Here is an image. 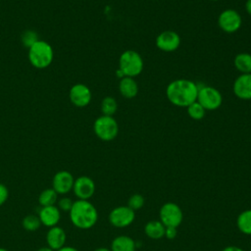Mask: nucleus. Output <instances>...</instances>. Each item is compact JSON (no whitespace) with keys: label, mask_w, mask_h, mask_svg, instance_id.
<instances>
[{"label":"nucleus","mask_w":251,"mask_h":251,"mask_svg":"<svg viewBox=\"0 0 251 251\" xmlns=\"http://www.w3.org/2000/svg\"><path fill=\"white\" fill-rule=\"evenodd\" d=\"M135 219V212L126 206H118L109 214L110 224L118 228H123L130 226Z\"/></svg>","instance_id":"6e6552de"},{"label":"nucleus","mask_w":251,"mask_h":251,"mask_svg":"<svg viewBox=\"0 0 251 251\" xmlns=\"http://www.w3.org/2000/svg\"><path fill=\"white\" fill-rule=\"evenodd\" d=\"M245 10L246 12L251 15V0H247L245 3Z\"/></svg>","instance_id":"473e14b6"},{"label":"nucleus","mask_w":251,"mask_h":251,"mask_svg":"<svg viewBox=\"0 0 251 251\" xmlns=\"http://www.w3.org/2000/svg\"><path fill=\"white\" fill-rule=\"evenodd\" d=\"M21 40H22V43L24 46H25L26 48H29L35 42H37L39 40V38H38V34L36 31H34L32 29H27L23 32V34L21 36Z\"/></svg>","instance_id":"a878e982"},{"label":"nucleus","mask_w":251,"mask_h":251,"mask_svg":"<svg viewBox=\"0 0 251 251\" xmlns=\"http://www.w3.org/2000/svg\"><path fill=\"white\" fill-rule=\"evenodd\" d=\"M36 251H55V250H53V249L50 248L49 246H43V247L38 248Z\"/></svg>","instance_id":"72a5a7b5"},{"label":"nucleus","mask_w":251,"mask_h":251,"mask_svg":"<svg viewBox=\"0 0 251 251\" xmlns=\"http://www.w3.org/2000/svg\"><path fill=\"white\" fill-rule=\"evenodd\" d=\"M66 240H67L66 231L61 226H55L49 227L46 233L47 246L57 251L58 249L65 246Z\"/></svg>","instance_id":"dca6fc26"},{"label":"nucleus","mask_w":251,"mask_h":251,"mask_svg":"<svg viewBox=\"0 0 251 251\" xmlns=\"http://www.w3.org/2000/svg\"><path fill=\"white\" fill-rule=\"evenodd\" d=\"M0 251H9L8 249H6V248H3V247H0Z\"/></svg>","instance_id":"e433bc0d"},{"label":"nucleus","mask_w":251,"mask_h":251,"mask_svg":"<svg viewBox=\"0 0 251 251\" xmlns=\"http://www.w3.org/2000/svg\"><path fill=\"white\" fill-rule=\"evenodd\" d=\"M93 130L99 139L103 141H111L117 137L119 126L112 116L102 115L95 120Z\"/></svg>","instance_id":"39448f33"},{"label":"nucleus","mask_w":251,"mask_h":251,"mask_svg":"<svg viewBox=\"0 0 251 251\" xmlns=\"http://www.w3.org/2000/svg\"><path fill=\"white\" fill-rule=\"evenodd\" d=\"M70 100L71 102L79 108L87 106L91 101V91L83 83H76L70 89Z\"/></svg>","instance_id":"ddd939ff"},{"label":"nucleus","mask_w":251,"mask_h":251,"mask_svg":"<svg viewBox=\"0 0 251 251\" xmlns=\"http://www.w3.org/2000/svg\"><path fill=\"white\" fill-rule=\"evenodd\" d=\"M197 102H199L205 110L213 111L218 109L223 102L221 92L213 86H203L198 89Z\"/></svg>","instance_id":"0eeeda50"},{"label":"nucleus","mask_w":251,"mask_h":251,"mask_svg":"<svg viewBox=\"0 0 251 251\" xmlns=\"http://www.w3.org/2000/svg\"><path fill=\"white\" fill-rule=\"evenodd\" d=\"M177 234L176 227L174 226H166L165 228V237L168 239H174Z\"/></svg>","instance_id":"c756f323"},{"label":"nucleus","mask_w":251,"mask_h":251,"mask_svg":"<svg viewBox=\"0 0 251 251\" xmlns=\"http://www.w3.org/2000/svg\"><path fill=\"white\" fill-rule=\"evenodd\" d=\"M211 1H219V0H211Z\"/></svg>","instance_id":"4c0bfd02"},{"label":"nucleus","mask_w":251,"mask_h":251,"mask_svg":"<svg viewBox=\"0 0 251 251\" xmlns=\"http://www.w3.org/2000/svg\"><path fill=\"white\" fill-rule=\"evenodd\" d=\"M119 91L125 98H134L138 93V85L133 77L124 76L119 82Z\"/></svg>","instance_id":"f3484780"},{"label":"nucleus","mask_w":251,"mask_h":251,"mask_svg":"<svg viewBox=\"0 0 251 251\" xmlns=\"http://www.w3.org/2000/svg\"><path fill=\"white\" fill-rule=\"evenodd\" d=\"M187 108V114H188V116L191 118V119H193V120H196V121H198V120H202L203 118H204V116H205V112H206V110L203 108V106L199 103V102H197V101H195V102H193L192 104H190L188 107H186Z\"/></svg>","instance_id":"393cba45"},{"label":"nucleus","mask_w":251,"mask_h":251,"mask_svg":"<svg viewBox=\"0 0 251 251\" xmlns=\"http://www.w3.org/2000/svg\"><path fill=\"white\" fill-rule=\"evenodd\" d=\"M73 204H74V201L71 198L66 197V196L61 197L57 201V207L59 208V210L61 212H66V213L70 212V210L72 209Z\"/></svg>","instance_id":"cd10ccee"},{"label":"nucleus","mask_w":251,"mask_h":251,"mask_svg":"<svg viewBox=\"0 0 251 251\" xmlns=\"http://www.w3.org/2000/svg\"><path fill=\"white\" fill-rule=\"evenodd\" d=\"M22 226L27 231H35L40 227L41 223L37 215H27L23 219Z\"/></svg>","instance_id":"b1692460"},{"label":"nucleus","mask_w":251,"mask_h":251,"mask_svg":"<svg viewBox=\"0 0 251 251\" xmlns=\"http://www.w3.org/2000/svg\"><path fill=\"white\" fill-rule=\"evenodd\" d=\"M166 226L160 221H149L144 226V232L151 239H160L165 236Z\"/></svg>","instance_id":"6ab92c4d"},{"label":"nucleus","mask_w":251,"mask_h":251,"mask_svg":"<svg viewBox=\"0 0 251 251\" xmlns=\"http://www.w3.org/2000/svg\"><path fill=\"white\" fill-rule=\"evenodd\" d=\"M116 74H117V75H118L120 78H123V77L125 76V75H124V74H123V72H122L120 69H118V70H117Z\"/></svg>","instance_id":"f704fd0d"},{"label":"nucleus","mask_w":251,"mask_h":251,"mask_svg":"<svg viewBox=\"0 0 251 251\" xmlns=\"http://www.w3.org/2000/svg\"><path fill=\"white\" fill-rule=\"evenodd\" d=\"M234 67L241 74H251V54L239 53L234 57Z\"/></svg>","instance_id":"412c9836"},{"label":"nucleus","mask_w":251,"mask_h":251,"mask_svg":"<svg viewBox=\"0 0 251 251\" xmlns=\"http://www.w3.org/2000/svg\"><path fill=\"white\" fill-rule=\"evenodd\" d=\"M75 178L69 171H59L52 178V188L58 195H65L73 190Z\"/></svg>","instance_id":"9b49d317"},{"label":"nucleus","mask_w":251,"mask_h":251,"mask_svg":"<svg viewBox=\"0 0 251 251\" xmlns=\"http://www.w3.org/2000/svg\"><path fill=\"white\" fill-rule=\"evenodd\" d=\"M144 202H145L144 197L141 194H139V193H135V194H132L128 198L127 206L135 212L136 210H139V209H141L143 207Z\"/></svg>","instance_id":"bb28decb"},{"label":"nucleus","mask_w":251,"mask_h":251,"mask_svg":"<svg viewBox=\"0 0 251 251\" xmlns=\"http://www.w3.org/2000/svg\"><path fill=\"white\" fill-rule=\"evenodd\" d=\"M118 103L115 98L106 96L101 102V112L104 116H112L117 112Z\"/></svg>","instance_id":"5701e85b"},{"label":"nucleus","mask_w":251,"mask_h":251,"mask_svg":"<svg viewBox=\"0 0 251 251\" xmlns=\"http://www.w3.org/2000/svg\"><path fill=\"white\" fill-rule=\"evenodd\" d=\"M198 85L189 79L178 78L169 83L166 89L168 100L177 107H188L197 100Z\"/></svg>","instance_id":"f257e3e1"},{"label":"nucleus","mask_w":251,"mask_h":251,"mask_svg":"<svg viewBox=\"0 0 251 251\" xmlns=\"http://www.w3.org/2000/svg\"><path fill=\"white\" fill-rule=\"evenodd\" d=\"M136 242L127 235H119L111 243V251H135Z\"/></svg>","instance_id":"a211bd4d"},{"label":"nucleus","mask_w":251,"mask_h":251,"mask_svg":"<svg viewBox=\"0 0 251 251\" xmlns=\"http://www.w3.org/2000/svg\"><path fill=\"white\" fill-rule=\"evenodd\" d=\"M222 251H245V250H243L242 248L237 247V246H226Z\"/></svg>","instance_id":"7c9ffc66"},{"label":"nucleus","mask_w":251,"mask_h":251,"mask_svg":"<svg viewBox=\"0 0 251 251\" xmlns=\"http://www.w3.org/2000/svg\"><path fill=\"white\" fill-rule=\"evenodd\" d=\"M119 69L125 76H137L143 70V60L136 51L126 50L120 56Z\"/></svg>","instance_id":"20e7f679"},{"label":"nucleus","mask_w":251,"mask_h":251,"mask_svg":"<svg viewBox=\"0 0 251 251\" xmlns=\"http://www.w3.org/2000/svg\"><path fill=\"white\" fill-rule=\"evenodd\" d=\"M69 215L72 224L79 229H89L98 221L97 209L89 200L77 199L74 201Z\"/></svg>","instance_id":"f03ea898"},{"label":"nucleus","mask_w":251,"mask_h":251,"mask_svg":"<svg viewBox=\"0 0 251 251\" xmlns=\"http://www.w3.org/2000/svg\"><path fill=\"white\" fill-rule=\"evenodd\" d=\"M73 192L77 199L89 200L95 192L94 180L87 176H80L75 178Z\"/></svg>","instance_id":"9d476101"},{"label":"nucleus","mask_w":251,"mask_h":251,"mask_svg":"<svg viewBox=\"0 0 251 251\" xmlns=\"http://www.w3.org/2000/svg\"><path fill=\"white\" fill-rule=\"evenodd\" d=\"M28 60L36 69H45L50 66L54 58V52L49 43L38 40L28 48Z\"/></svg>","instance_id":"7ed1b4c3"},{"label":"nucleus","mask_w":251,"mask_h":251,"mask_svg":"<svg viewBox=\"0 0 251 251\" xmlns=\"http://www.w3.org/2000/svg\"><path fill=\"white\" fill-rule=\"evenodd\" d=\"M180 44L179 35L173 30H165L156 37V46L164 52L176 51Z\"/></svg>","instance_id":"f8f14e48"},{"label":"nucleus","mask_w":251,"mask_h":251,"mask_svg":"<svg viewBox=\"0 0 251 251\" xmlns=\"http://www.w3.org/2000/svg\"><path fill=\"white\" fill-rule=\"evenodd\" d=\"M57 251H78L76 248H75V247H73V246H64V247H62V248H60V249H58Z\"/></svg>","instance_id":"2f4dec72"},{"label":"nucleus","mask_w":251,"mask_h":251,"mask_svg":"<svg viewBox=\"0 0 251 251\" xmlns=\"http://www.w3.org/2000/svg\"><path fill=\"white\" fill-rule=\"evenodd\" d=\"M242 24V19L239 13L233 9L224 10L218 18V25L222 30L227 33L237 31Z\"/></svg>","instance_id":"1a4fd4ad"},{"label":"nucleus","mask_w":251,"mask_h":251,"mask_svg":"<svg viewBox=\"0 0 251 251\" xmlns=\"http://www.w3.org/2000/svg\"><path fill=\"white\" fill-rule=\"evenodd\" d=\"M159 217V221L165 226L177 227L183 220V213L177 204L174 202H167L162 205Z\"/></svg>","instance_id":"423d86ee"},{"label":"nucleus","mask_w":251,"mask_h":251,"mask_svg":"<svg viewBox=\"0 0 251 251\" xmlns=\"http://www.w3.org/2000/svg\"><path fill=\"white\" fill-rule=\"evenodd\" d=\"M58 201V193L52 188H45L38 196V203L41 207L55 205Z\"/></svg>","instance_id":"4be33fe9"},{"label":"nucleus","mask_w":251,"mask_h":251,"mask_svg":"<svg viewBox=\"0 0 251 251\" xmlns=\"http://www.w3.org/2000/svg\"><path fill=\"white\" fill-rule=\"evenodd\" d=\"M234 95L241 100H251V74H241L232 85Z\"/></svg>","instance_id":"4468645a"},{"label":"nucleus","mask_w":251,"mask_h":251,"mask_svg":"<svg viewBox=\"0 0 251 251\" xmlns=\"http://www.w3.org/2000/svg\"><path fill=\"white\" fill-rule=\"evenodd\" d=\"M9 197V190L7 186L3 183H0V206L5 204Z\"/></svg>","instance_id":"c85d7f7f"},{"label":"nucleus","mask_w":251,"mask_h":251,"mask_svg":"<svg viewBox=\"0 0 251 251\" xmlns=\"http://www.w3.org/2000/svg\"><path fill=\"white\" fill-rule=\"evenodd\" d=\"M236 226L243 234L251 235V209L244 210L238 215Z\"/></svg>","instance_id":"aec40b11"},{"label":"nucleus","mask_w":251,"mask_h":251,"mask_svg":"<svg viewBox=\"0 0 251 251\" xmlns=\"http://www.w3.org/2000/svg\"><path fill=\"white\" fill-rule=\"evenodd\" d=\"M38 218L42 226L52 227L58 226L61 219V211L56 205L41 207L38 212Z\"/></svg>","instance_id":"2eb2a0df"},{"label":"nucleus","mask_w":251,"mask_h":251,"mask_svg":"<svg viewBox=\"0 0 251 251\" xmlns=\"http://www.w3.org/2000/svg\"><path fill=\"white\" fill-rule=\"evenodd\" d=\"M93 251H111V250L109 248H106V247H99V248H96Z\"/></svg>","instance_id":"c9c22d12"}]
</instances>
